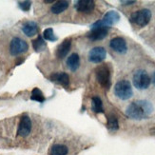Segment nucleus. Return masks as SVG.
I'll return each mask as SVG.
<instances>
[{
	"label": "nucleus",
	"mask_w": 155,
	"mask_h": 155,
	"mask_svg": "<svg viewBox=\"0 0 155 155\" xmlns=\"http://www.w3.org/2000/svg\"><path fill=\"white\" fill-rule=\"evenodd\" d=\"M22 31L27 36H33L38 32V26L35 22L28 21L22 26Z\"/></svg>",
	"instance_id": "15"
},
{
	"label": "nucleus",
	"mask_w": 155,
	"mask_h": 155,
	"mask_svg": "<svg viewBox=\"0 0 155 155\" xmlns=\"http://www.w3.org/2000/svg\"><path fill=\"white\" fill-rule=\"evenodd\" d=\"M107 127L110 130H117L119 127V124H118V119L116 118L115 115H110L107 118Z\"/></svg>",
	"instance_id": "22"
},
{
	"label": "nucleus",
	"mask_w": 155,
	"mask_h": 155,
	"mask_svg": "<svg viewBox=\"0 0 155 155\" xmlns=\"http://www.w3.org/2000/svg\"><path fill=\"white\" fill-rule=\"evenodd\" d=\"M107 56V51L103 47H95L89 52V60L92 63H101Z\"/></svg>",
	"instance_id": "8"
},
{
	"label": "nucleus",
	"mask_w": 155,
	"mask_h": 155,
	"mask_svg": "<svg viewBox=\"0 0 155 155\" xmlns=\"http://www.w3.org/2000/svg\"><path fill=\"white\" fill-rule=\"evenodd\" d=\"M136 1H121V3H123L124 5H130V4H134Z\"/></svg>",
	"instance_id": "25"
},
{
	"label": "nucleus",
	"mask_w": 155,
	"mask_h": 155,
	"mask_svg": "<svg viewBox=\"0 0 155 155\" xmlns=\"http://www.w3.org/2000/svg\"><path fill=\"white\" fill-rule=\"evenodd\" d=\"M31 130V121L28 115H23L20 119V123L18 126L17 134L19 136L26 137L28 136Z\"/></svg>",
	"instance_id": "9"
},
{
	"label": "nucleus",
	"mask_w": 155,
	"mask_h": 155,
	"mask_svg": "<svg viewBox=\"0 0 155 155\" xmlns=\"http://www.w3.org/2000/svg\"><path fill=\"white\" fill-rule=\"evenodd\" d=\"M91 110L95 113H103L104 112V107L103 103L98 96H94L91 99Z\"/></svg>",
	"instance_id": "18"
},
{
	"label": "nucleus",
	"mask_w": 155,
	"mask_h": 155,
	"mask_svg": "<svg viewBox=\"0 0 155 155\" xmlns=\"http://www.w3.org/2000/svg\"><path fill=\"white\" fill-rule=\"evenodd\" d=\"M67 153H68V147L60 144L52 146L50 150L51 155H67Z\"/></svg>",
	"instance_id": "20"
},
{
	"label": "nucleus",
	"mask_w": 155,
	"mask_h": 155,
	"mask_svg": "<svg viewBox=\"0 0 155 155\" xmlns=\"http://www.w3.org/2000/svg\"><path fill=\"white\" fill-rule=\"evenodd\" d=\"M132 82H133L134 87H135L137 90L144 91L150 87V85L151 83V78L150 77L149 73H147L146 71L138 70L134 72Z\"/></svg>",
	"instance_id": "3"
},
{
	"label": "nucleus",
	"mask_w": 155,
	"mask_h": 155,
	"mask_svg": "<svg viewBox=\"0 0 155 155\" xmlns=\"http://www.w3.org/2000/svg\"><path fill=\"white\" fill-rule=\"evenodd\" d=\"M150 132H151V134L155 135V127H154V129H152V130H150Z\"/></svg>",
	"instance_id": "27"
},
{
	"label": "nucleus",
	"mask_w": 155,
	"mask_h": 155,
	"mask_svg": "<svg viewBox=\"0 0 155 155\" xmlns=\"http://www.w3.org/2000/svg\"><path fill=\"white\" fill-rule=\"evenodd\" d=\"M43 38L48 40V41H51V42H54L58 39L57 36H55L54 32H53V30L51 28H49V29H46L43 32Z\"/></svg>",
	"instance_id": "23"
},
{
	"label": "nucleus",
	"mask_w": 155,
	"mask_h": 155,
	"mask_svg": "<svg viewBox=\"0 0 155 155\" xmlns=\"http://www.w3.org/2000/svg\"><path fill=\"white\" fill-rule=\"evenodd\" d=\"M110 47L118 53H126L127 51V45L126 40L122 37H114L110 40Z\"/></svg>",
	"instance_id": "10"
},
{
	"label": "nucleus",
	"mask_w": 155,
	"mask_h": 155,
	"mask_svg": "<svg viewBox=\"0 0 155 155\" xmlns=\"http://www.w3.org/2000/svg\"><path fill=\"white\" fill-rule=\"evenodd\" d=\"M71 38L65 39L64 41L56 48V51H55L56 57H58L60 59L66 57V55L68 54L71 50Z\"/></svg>",
	"instance_id": "12"
},
{
	"label": "nucleus",
	"mask_w": 155,
	"mask_h": 155,
	"mask_svg": "<svg viewBox=\"0 0 155 155\" xmlns=\"http://www.w3.org/2000/svg\"><path fill=\"white\" fill-rule=\"evenodd\" d=\"M28 50H29V45L25 40L19 37H15L12 39L10 44V52L12 55L16 56L19 54H22V53L26 52Z\"/></svg>",
	"instance_id": "7"
},
{
	"label": "nucleus",
	"mask_w": 155,
	"mask_h": 155,
	"mask_svg": "<svg viewBox=\"0 0 155 155\" xmlns=\"http://www.w3.org/2000/svg\"><path fill=\"white\" fill-rule=\"evenodd\" d=\"M31 99L33 101H37V102H40V103H43L45 101L44 94L41 91L38 89V87H35V89L32 90Z\"/></svg>",
	"instance_id": "21"
},
{
	"label": "nucleus",
	"mask_w": 155,
	"mask_h": 155,
	"mask_svg": "<svg viewBox=\"0 0 155 155\" xmlns=\"http://www.w3.org/2000/svg\"><path fill=\"white\" fill-rule=\"evenodd\" d=\"M74 8L79 12L90 13L95 8V3L92 0H79L75 2Z\"/></svg>",
	"instance_id": "11"
},
{
	"label": "nucleus",
	"mask_w": 155,
	"mask_h": 155,
	"mask_svg": "<svg viewBox=\"0 0 155 155\" xmlns=\"http://www.w3.org/2000/svg\"><path fill=\"white\" fill-rule=\"evenodd\" d=\"M119 19H120V15H119V13L117 12L110 11L104 15L103 19L101 20V21H102L104 26L107 27V28H110V26L116 24L119 21Z\"/></svg>",
	"instance_id": "13"
},
{
	"label": "nucleus",
	"mask_w": 155,
	"mask_h": 155,
	"mask_svg": "<svg viewBox=\"0 0 155 155\" xmlns=\"http://www.w3.org/2000/svg\"><path fill=\"white\" fill-rule=\"evenodd\" d=\"M153 106L147 100H136L127 106L126 114L134 120H143L149 118L153 113Z\"/></svg>",
	"instance_id": "1"
},
{
	"label": "nucleus",
	"mask_w": 155,
	"mask_h": 155,
	"mask_svg": "<svg viewBox=\"0 0 155 155\" xmlns=\"http://www.w3.org/2000/svg\"><path fill=\"white\" fill-rule=\"evenodd\" d=\"M32 47H33V49H35V51H42L46 49V42H45V40L43 38V36L41 35H38L36 39H35L32 41Z\"/></svg>",
	"instance_id": "19"
},
{
	"label": "nucleus",
	"mask_w": 155,
	"mask_h": 155,
	"mask_svg": "<svg viewBox=\"0 0 155 155\" xmlns=\"http://www.w3.org/2000/svg\"><path fill=\"white\" fill-rule=\"evenodd\" d=\"M151 18V12L147 9L134 12L130 15V21L139 27H145L150 23Z\"/></svg>",
	"instance_id": "5"
},
{
	"label": "nucleus",
	"mask_w": 155,
	"mask_h": 155,
	"mask_svg": "<svg viewBox=\"0 0 155 155\" xmlns=\"http://www.w3.org/2000/svg\"><path fill=\"white\" fill-rule=\"evenodd\" d=\"M67 66L71 71H75L78 70L80 66V57L77 53H72L71 54L68 59H67Z\"/></svg>",
	"instance_id": "16"
},
{
	"label": "nucleus",
	"mask_w": 155,
	"mask_h": 155,
	"mask_svg": "<svg viewBox=\"0 0 155 155\" xmlns=\"http://www.w3.org/2000/svg\"><path fill=\"white\" fill-rule=\"evenodd\" d=\"M70 5L69 1H65V0H60V1H56L54 4L51 6V12L54 15H59V13L63 12L68 9V7Z\"/></svg>",
	"instance_id": "17"
},
{
	"label": "nucleus",
	"mask_w": 155,
	"mask_h": 155,
	"mask_svg": "<svg viewBox=\"0 0 155 155\" xmlns=\"http://www.w3.org/2000/svg\"><path fill=\"white\" fill-rule=\"evenodd\" d=\"M151 81H152V83L155 85V71L153 72V75H152V79H151Z\"/></svg>",
	"instance_id": "26"
},
{
	"label": "nucleus",
	"mask_w": 155,
	"mask_h": 155,
	"mask_svg": "<svg viewBox=\"0 0 155 155\" xmlns=\"http://www.w3.org/2000/svg\"><path fill=\"white\" fill-rule=\"evenodd\" d=\"M95 75L98 83L103 87L109 89L110 87V70L107 65L99 66L95 71Z\"/></svg>",
	"instance_id": "6"
},
{
	"label": "nucleus",
	"mask_w": 155,
	"mask_h": 155,
	"mask_svg": "<svg viewBox=\"0 0 155 155\" xmlns=\"http://www.w3.org/2000/svg\"><path fill=\"white\" fill-rule=\"evenodd\" d=\"M50 78L52 82L62 85L63 87H68L70 84V77L66 72H54Z\"/></svg>",
	"instance_id": "14"
},
{
	"label": "nucleus",
	"mask_w": 155,
	"mask_h": 155,
	"mask_svg": "<svg viewBox=\"0 0 155 155\" xmlns=\"http://www.w3.org/2000/svg\"><path fill=\"white\" fill-rule=\"evenodd\" d=\"M19 8L21 9L24 12H28L31 9V1H22V2H19L18 3Z\"/></svg>",
	"instance_id": "24"
},
{
	"label": "nucleus",
	"mask_w": 155,
	"mask_h": 155,
	"mask_svg": "<svg viewBox=\"0 0 155 155\" xmlns=\"http://www.w3.org/2000/svg\"><path fill=\"white\" fill-rule=\"evenodd\" d=\"M114 94L121 100H127L132 97L133 91L130 81L120 80L114 86Z\"/></svg>",
	"instance_id": "2"
},
{
	"label": "nucleus",
	"mask_w": 155,
	"mask_h": 155,
	"mask_svg": "<svg viewBox=\"0 0 155 155\" xmlns=\"http://www.w3.org/2000/svg\"><path fill=\"white\" fill-rule=\"evenodd\" d=\"M109 32V28L102 23L101 20L96 21L91 25V30L87 33V37L91 39V41H98V40L104 39Z\"/></svg>",
	"instance_id": "4"
}]
</instances>
